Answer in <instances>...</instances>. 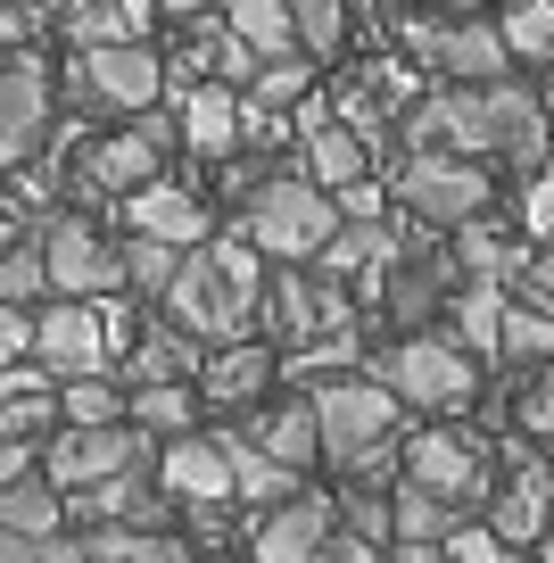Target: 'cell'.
<instances>
[{
	"label": "cell",
	"mask_w": 554,
	"mask_h": 563,
	"mask_svg": "<svg viewBox=\"0 0 554 563\" xmlns=\"http://www.w3.org/2000/svg\"><path fill=\"white\" fill-rule=\"evenodd\" d=\"M406 481H414V489H431V497H447L455 514L488 497V464H480V448L455 440V431H414V440H406Z\"/></svg>",
	"instance_id": "8fae6325"
},
{
	"label": "cell",
	"mask_w": 554,
	"mask_h": 563,
	"mask_svg": "<svg viewBox=\"0 0 554 563\" xmlns=\"http://www.w3.org/2000/svg\"><path fill=\"white\" fill-rule=\"evenodd\" d=\"M208 0H157V18H199Z\"/></svg>",
	"instance_id": "9f6ffc18"
},
{
	"label": "cell",
	"mask_w": 554,
	"mask_h": 563,
	"mask_svg": "<svg viewBox=\"0 0 554 563\" xmlns=\"http://www.w3.org/2000/svg\"><path fill=\"white\" fill-rule=\"evenodd\" d=\"M124 415L141 422V431H166V440H182L199 422V382H149V389H133V406Z\"/></svg>",
	"instance_id": "4dcf8cb0"
},
{
	"label": "cell",
	"mask_w": 554,
	"mask_h": 563,
	"mask_svg": "<svg viewBox=\"0 0 554 563\" xmlns=\"http://www.w3.org/2000/svg\"><path fill=\"white\" fill-rule=\"evenodd\" d=\"M157 481H166L174 497H191V506H232V456L208 431H182V440L166 448V464H157Z\"/></svg>",
	"instance_id": "e0dca14e"
},
{
	"label": "cell",
	"mask_w": 554,
	"mask_h": 563,
	"mask_svg": "<svg viewBox=\"0 0 554 563\" xmlns=\"http://www.w3.org/2000/svg\"><path fill=\"white\" fill-rule=\"evenodd\" d=\"M455 332H464V349L497 356V332H505V290L497 282H464V290H455Z\"/></svg>",
	"instance_id": "d590c367"
},
{
	"label": "cell",
	"mask_w": 554,
	"mask_h": 563,
	"mask_svg": "<svg viewBox=\"0 0 554 563\" xmlns=\"http://www.w3.org/2000/svg\"><path fill=\"white\" fill-rule=\"evenodd\" d=\"M455 274H464L455 257H439V249H414V257H406L398 274H389V316H398L406 332H414V323L431 316L439 299H455Z\"/></svg>",
	"instance_id": "603a6c76"
},
{
	"label": "cell",
	"mask_w": 554,
	"mask_h": 563,
	"mask_svg": "<svg viewBox=\"0 0 554 563\" xmlns=\"http://www.w3.org/2000/svg\"><path fill=\"white\" fill-rule=\"evenodd\" d=\"M58 522H67V497H58V481H51V473H18L9 489H0V530L58 539Z\"/></svg>",
	"instance_id": "d4e9b609"
},
{
	"label": "cell",
	"mask_w": 554,
	"mask_h": 563,
	"mask_svg": "<svg viewBox=\"0 0 554 563\" xmlns=\"http://www.w3.org/2000/svg\"><path fill=\"white\" fill-rule=\"evenodd\" d=\"M91 563H191V547L174 530H84Z\"/></svg>",
	"instance_id": "1f68e13d"
},
{
	"label": "cell",
	"mask_w": 554,
	"mask_h": 563,
	"mask_svg": "<svg viewBox=\"0 0 554 563\" xmlns=\"http://www.w3.org/2000/svg\"><path fill=\"white\" fill-rule=\"evenodd\" d=\"M124 224L149 232V241H166V249H199L208 241V208H199L182 183H141V191L124 199Z\"/></svg>",
	"instance_id": "d6986e66"
},
{
	"label": "cell",
	"mask_w": 554,
	"mask_h": 563,
	"mask_svg": "<svg viewBox=\"0 0 554 563\" xmlns=\"http://www.w3.org/2000/svg\"><path fill=\"white\" fill-rule=\"evenodd\" d=\"M265 389H274V349L265 340H232V349H215L199 365V398L208 406H257Z\"/></svg>",
	"instance_id": "ffe728a7"
},
{
	"label": "cell",
	"mask_w": 554,
	"mask_h": 563,
	"mask_svg": "<svg viewBox=\"0 0 554 563\" xmlns=\"http://www.w3.org/2000/svg\"><path fill=\"white\" fill-rule=\"evenodd\" d=\"M307 166L323 191H347V183H364L373 166H364V133H347V124H307Z\"/></svg>",
	"instance_id": "f546056e"
},
{
	"label": "cell",
	"mask_w": 554,
	"mask_h": 563,
	"mask_svg": "<svg viewBox=\"0 0 554 563\" xmlns=\"http://www.w3.org/2000/svg\"><path fill=\"white\" fill-rule=\"evenodd\" d=\"M480 100H488V150L513 158V166H546V150H554L546 100L521 91V84H480Z\"/></svg>",
	"instance_id": "9a60e30c"
},
{
	"label": "cell",
	"mask_w": 554,
	"mask_h": 563,
	"mask_svg": "<svg viewBox=\"0 0 554 563\" xmlns=\"http://www.w3.org/2000/svg\"><path fill=\"white\" fill-rule=\"evenodd\" d=\"M497 356H505V365H554V316H546V307H505Z\"/></svg>",
	"instance_id": "8d00e7d4"
},
{
	"label": "cell",
	"mask_w": 554,
	"mask_h": 563,
	"mask_svg": "<svg viewBox=\"0 0 554 563\" xmlns=\"http://www.w3.org/2000/svg\"><path fill=\"white\" fill-rule=\"evenodd\" d=\"M331 530H340L331 497H281V506H265V522H257V539H248V555H257V563H314Z\"/></svg>",
	"instance_id": "4fadbf2b"
},
{
	"label": "cell",
	"mask_w": 554,
	"mask_h": 563,
	"mask_svg": "<svg viewBox=\"0 0 554 563\" xmlns=\"http://www.w3.org/2000/svg\"><path fill=\"white\" fill-rule=\"evenodd\" d=\"M521 290H530L521 307H546V316H554V249H546V257H521Z\"/></svg>",
	"instance_id": "7dc6e473"
},
{
	"label": "cell",
	"mask_w": 554,
	"mask_h": 563,
	"mask_svg": "<svg viewBox=\"0 0 554 563\" xmlns=\"http://www.w3.org/2000/svg\"><path fill=\"white\" fill-rule=\"evenodd\" d=\"M199 365H208V349L166 323V332H141L133 340V365H124V373H133V389H149V382H199Z\"/></svg>",
	"instance_id": "4316f807"
},
{
	"label": "cell",
	"mask_w": 554,
	"mask_h": 563,
	"mask_svg": "<svg viewBox=\"0 0 554 563\" xmlns=\"http://www.w3.org/2000/svg\"><path fill=\"white\" fill-rule=\"evenodd\" d=\"M67 522H84V530H166V497L149 489V464H133V473H108L91 489H67Z\"/></svg>",
	"instance_id": "7c38bea8"
},
{
	"label": "cell",
	"mask_w": 554,
	"mask_h": 563,
	"mask_svg": "<svg viewBox=\"0 0 554 563\" xmlns=\"http://www.w3.org/2000/svg\"><path fill=\"white\" fill-rule=\"evenodd\" d=\"M530 232H538V241H554V175L530 183Z\"/></svg>",
	"instance_id": "f907efd6"
},
{
	"label": "cell",
	"mask_w": 554,
	"mask_h": 563,
	"mask_svg": "<svg viewBox=\"0 0 554 563\" xmlns=\"http://www.w3.org/2000/svg\"><path fill=\"white\" fill-rule=\"evenodd\" d=\"M314 422H323V464H340V473H381L389 456H398L406 422H398V398H389L381 382H323L314 389Z\"/></svg>",
	"instance_id": "3957f363"
},
{
	"label": "cell",
	"mask_w": 554,
	"mask_h": 563,
	"mask_svg": "<svg viewBox=\"0 0 554 563\" xmlns=\"http://www.w3.org/2000/svg\"><path fill=\"white\" fill-rule=\"evenodd\" d=\"M157 158H166V150H157V141L133 124V133H117V141H100V150H91L84 175L100 183V191H124V199H133L141 183H157Z\"/></svg>",
	"instance_id": "484cf974"
},
{
	"label": "cell",
	"mask_w": 554,
	"mask_h": 563,
	"mask_svg": "<svg viewBox=\"0 0 554 563\" xmlns=\"http://www.w3.org/2000/svg\"><path fill=\"white\" fill-rule=\"evenodd\" d=\"M455 265H464L472 282H497V274H513V257H505L497 224H464V241H455Z\"/></svg>",
	"instance_id": "b9f144b4"
},
{
	"label": "cell",
	"mask_w": 554,
	"mask_h": 563,
	"mask_svg": "<svg viewBox=\"0 0 554 563\" xmlns=\"http://www.w3.org/2000/svg\"><path fill=\"white\" fill-rule=\"evenodd\" d=\"M248 440H257L274 464L307 473V464L323 456V422H314V398H281V406H265V415L248 422Z\"/></svg>",
	"instance_id": "44dd1931"
},
{
	"label": "cell",
	"mask_w": 554,
	"mask_h": 563,
	"mask_svg": "<svg viewBox=\"0 0 554 563\" xmlns=\"http://www.w3.org/2000/svg\"><path fill=\"white\" fill-rule=\"evenodd\" d=\"M281 9H290V25H298V51L331 58L347 42V0H281Z\"/></svg>",
	"instance_id": "f35d334b"
},
{
	"label": "cell",
	"mask_w": 554,
	"mask_h": 563,
	"mask_svg": "<svg viewBox=\"0 0 554 563\" xmlns=\"http://www.w3.org/2000/svg\"><path fill=\"white\" fill-rule=\"evenodd\" d=\"M34 356L58 373V382H84V373H108V323L91 299H51L34 316Z\"/></svg>",
	"instance_id": "30bf717a"
},
{
	"label": "cell",
	"mask_w": 554,
	"mask_h": 563,
	"mask_svg": "<svg viewBox=\"0 0 554 563\" xmlns=\"http://www.w3.org/2000/svg\"><path fill=\"white\" fill-rule=\"evenodd\" d=\"M18 349H34V316H25V307H0V365Z\"/></svg>",
	"instance_id": "c3c4849f"
},
{
	"label": "cell",
	"mask_w": 554,
	"mask_h": 563,
	"mask_svg": "<svg viewBox=\"0 0 554 563\" xmlns=\"http://www.w3.org/2000/svg\"><path fill=\"white\" fill-rule=\"evenodd\" d=\"M406 42H414V58H431L455 84H505V34L480 18H414Z\"/></svg>",
	"instance_id": "ba28073f"
},
{
	"label": "cell",
	"mask_w": 554,
	"mask_h": 563,
	"mask_svg": "<svg viewBox=\"0 0 554 563\" xmlns=\"http://www.w3.org/2000/svg\"><path fill=\"white\" fill-rule=\"evenodd\" d=\"M389 257H398V232H389V224H347V232H331V249H323L331 282L373 274V265H389Z\"/></svg>",
	"instance_id": "836d02e7"
},
{
	"label": "cell",
	"mask_w": 554,
	"mask_h": 563,
	"mask_svg": "<svg viewBox=\"0 0 554 563\" xmlns=\"http://www.w3.org/2000/svg\"><path fill=\"white\" fill-rule=\"evenodd\" d=\"M133 464H149V431H141V422H67V431H51L58 497L91 489V481H108V473H133Z\"/></svg>",
	"instance_id": "8992f818"
},
{
	"label": "cell",
	"mask_w": 554,
	"mask_h": 563,
	"mask_svg": "<svg viewBox=\"0 0 554 563\" xmlns=\"http://www.w3.org/2000/svg\"><path fill=\"white\" fill-rule=\"evenodd\" d=\"M331 514H340V530H356V539H398L381 489H340V497H331Z\"/></svg>",
	"instance_id": "ab89813d"
},
{
	"label": "cell",
	"mask_w": 554,
	"mask_h": 563,
	"mask_svg": "<svg viewBox=\"0 0 554 563\" xmlns=\"http://www.w3.org/2000/svg\"><path fill=\"white\" fill-rule=\"evenodd\" d=\"M455 522H464V514H455L447 497L414 489V481H398V489H389V530H398V547H447Z\"/></svg>",
	"instance_id": "f1b7e54d"
},
{
	"label": "cell",
	"mask_w": 554,
	"mask_h": 563,
	"mask_svg": "<svg viewBox=\"0 0 554 563\" xmlns=\"http://www.w3.org/2000/svg\"><path fill=\"white\" fill-rule=\"evenodd\" d=\"M241 232L257 241V257L307 265V257H323V249H331L340 208H331L323 183H307V175H265L257 191L241 199Z\"/></svg>",
	"instance_id": "7a4b0ae2"
},
{
	"label": "cell",
	"mask_w": 554,
	"mask_h": 563,
	"mask_svg": "<svg viewBox=\"0 0 554 563\" xmlns=\"http://www.w3.org/2000/svg\"><path fill=\"white\" fill-rule=\"evenodd\" d=\"M42 563H91L84 539H42Z\"/></svg>",
	"instance_id": "db71d44e"
},
{
	"label": "cell",
	"mask_w": 554,
	"mask_h": 563,
	"mask_svg": "<svg viewBox=\"0 0 554 563\" xmlns=\"http://www.w3.org/2000/svg\"><path fill=\"white\" fill-rule=\"evenodd\" d=\"M521 422H530V431H538V448L554 456V365H538L530 398H521Z\"/></svg>",
	"instance_id": "ee69618b"
},
{
	"label": "cell",
	"mask_w": 554,
	"mask_h": 563,
	"mask_svg": "<svg viewBox=\"0 0 554 563\" xmlns=\"http://www.w3.org/2000/svg\"><path fill=\"white\" fill-rule=\"evenodd\" d=\"M340 208L356 216V224H373V208H381V191H373V175H364V183H347V191H340Z\"/></svg>",
	"instance_id": "816d5d0a"
},
{
	"label": "cell",
	"mask_w": 554,
	"mask_h": 563,
	"mask_svg": "<svg viewBox=\"0 0 554 563\" xmlns=\"http://www.w3.org/2000/svg\"><path fill=\"white\" fill-rule=\"evenodd\" d=\"M314 563H381V539H356V530H331Z\"/></svg>",
	"instance_id": "bcb514c9"
},
{
	"label": "cell",
	"mask_w": 554,
	"mask_h": 563,
	"mask_svg": "<svg viewBox=\"0 0 554 563\" xmlns=\"http://www.w3.org/2000/svg\"><path fill=\"white\" fill-rule=\"evenodd\" d=\"M117 257H124V282H133L141 299H166V290H174V274H182V257H191V249H166V241H149V232H133V241H124Z\"/></svg>",
	"instance_id": "e575fe53"
},
{
	"label": "cell",
	"mask_w": 554,
	"mask_h": 563,
	"mask_svg": "<svg viewBox=\"0 0 554 563\" xmlns=\"http://www.w3.org/2000/svg\"><path fill=\"white\" fill-rule=\"evenodd\" d=\"M42 265H51L58 299H100V290H117V282H124V257L84 224V216H58V224L42 232Z\"/></svg>",
	"instance_id": "9c48e42d"
},
{
	"label": "cell",
	"mask_w": 554,
	"mask_h": 563,
	"mask_svg": "<svg viewBox=\"0 0 554 563\" xmlns=\"http://www.w3.org/2000/svg\"><path fill=\"white\" fill-rule=\"evenodd\" d=\"M546 563H554V547H546Z\"/></svg>",
	"instance_id": "680465c9"
},
{
	"label": "cell",
	"mask_w": 554,
	"mask_h": 563,
	"mask_svg": "<svg viewBox=\"0 0 554 563\" xmlns=\"http://www.w3.org/2000/svg\"><path fill=\"white\" fill-rule=\"evenodd\" d=\"M166 100H174L182 141H191L199 158H232V150H241V100H232L224 84H174Z\"/></svg>",
	"instance_id": "ac0fdd59"
},
{
	"label": "cell",
	"mask_w": 554,
	"mask_h": 563,
	"mask_svg": "<svg viewBox=\"0 0 554 563\" xmlns=\"http://www.w3.org/2000/svg\"><path fill=\"white\" fill-rule=\"evenodd\" d=\"M18 473H25V448L9 440V431H0V489H9V481H18Z\"/></svg>",
	"instance_id": "11a10c76"
},
{
	"label": "cell",
	"mask_w": 554,
	"mask_h": 563,
	"mask_svg": "<svg viewBox=\"0 0 554 563\" xmlns=\"http://www.w3.org/2000/svg\"><path fill=\"white\" fill-rule=\"evenodd\" d=\"M298 91H307V67H298V58L257 67V108H281V100H298Z\"/></svg>",
	"instance_id": "f6af8a7d"
},
{
	"label": "cell",
	"mask_w": 554,
	"mask_h": 563,
	"mask_svg": "<svg viewBox=\"0 0 554 563\" xmlns=\"http://www.w3.org/2000/svg\"><path fill=\"white\" fill-rule=\"evenodd\" d=\"M34 18H42L34 0H0V51H9V42H25V34H34Z\"/></svg>",
	"instance_id": "681fc988"
},
{
	"label": "cell",
	"mask_w": 554,
	"mask_h": 563,
	"mask_svg": "<svg viewBox=\"0 0 554 563\" xmlns=\"http://www.w3.org/2000/svg\"><path fill=\"white\" fill-rule=\"evenodd\" d=\"M42 124H51V75H42V58L9 51L0 58V158H25Z\"/></svg>",
	"instance_id": "5bb4252c"
},
{
	"label": "cell",
	"mask_w": 554,
	"mask_h": 563,
	"mask_svg": "<svg viewBox=\"0 0 554 563\" xmlns=\"http://www.w3.org/2000/svg\"><path fill=\"white\" fill-rule=\"evenodd\" d=\"M67 100L100 108V117H141V108L166 100V58L149 42H108V51H84L67 67Z\"/></svg>",
	"instance_id": "5b68a950"
},
{
	"label": "cell",
	"mask_w": 554,
	"mask_h": 563,
	"mask_svg": "<svg viewBox=\"0 0 554 563\" xmlns=\"http://www.w3.org/2000/svg\"><path fill=\"white\" fill-rule=\"evenodd\" d=\"M546 473H554V464H530V473H513V481L497 489V506H488V530H497L505 547H530V539H546V530H554Z\"/></svg>",
	"instance_id": "7402d4cb"
},
{
	"label": "cell",
	"mask_w": 554,
	"mask_h": 563,
	"mask_svg": "<svg viewBox=\"0 0 554 563\" xmlns=\"http://www.w3.org/2000/svg\"><path fill=\"white\" fill-rule=\"evenodd\" d=\"M364 365H373V382H381L389 398H406V406H464L472 389H480L472 349L464 340H431V332H406L398 349H373Z\"/></svg>",
	"instance_id": "277c9868"
},
{
	"label": "cell",
	"mask_w": 554,
	"mask_h": 563,
	"mask_svg": "<svg viewBox=\"0 0 554 563\" xmlns=\"http://www.w3.org/2000/svg\"><path fill=\"white\" fill-rule=\"evenodd\" d=\"M398 199H406V216H422V224H480L488 175H480V166H464V158L422 150V158L398 166Z\"/></svg>",
	"instance_id": "52a82bcc"
},
{
	"label": "cell",
	"mask_w": 554,
	"mask_h": 563,
	"mask_svg": "<svg viewBox=\"0 0 554 563\" xmlns=\"http://www.w3.org/2000/svg\"><path fill=\"white\" fill-rule=\"evenodd\" d=\"M51 290V265H42V249H9L0 257V307H25Z\"/></svg>",
	"instance_id": "60d3db41"
},
{
	"label": "cell",
	"mask_w": 554,
	"mask_h": 563,
	"mask_svg": "<svg viewBox=\"0 0 554 563\" xmlns=\"http://www.w3.org/2000/svg\"><path fill=\"white\" fill-rule=\"evenodd\" d=\"M215 9H224V25L265 58V67H274V58H298V25H290L281 0H215Z\"/></svg>",
	"instance_id": "83f0119b"
},
{
	"label": "cell",
	"mask_w": 554,
	"mask_h": 563,
	"mask_svg": "<svg viewBox=\"0 0 554 563\" xmlns=\"http://www.w3.org/2000/svg\"><path fill=\"white\" fill-rule=\"evenodd\" d=\"M505 58H530V67H554V0H513L497 18Z\"/></svg>",
	"instance_id": "d6a6232c"
},
{
	"label": "cell",
	"mask_w": 554,
	"mask_h": 563,
	"mask_svg": "<svg viewBox=\"0 0 554 563\" xmlns=\"http://www.w3.org/2000/svg\"><path fill=\"white\" fill-rule=\"evenodd\" d=\"M215 440H224V456H232V497H248V506H281V497H298V473L274 464L248 431H215Z\"/></svg>",
	"instance_id": "cb8c5ba5"
},
{
	"label": "cell",
	"mask_w": 554,
	"mask_h": 563,
	"mask_svg": "<svg viewBox=\"0 0 554 563\" xmlns=\"http://www.w3.org/2000/svg\"><path fill=\"white\" fill-rule=\"evenodd\" d=\"M0 431L18 448L67 431V422H58V373L51 365H0Z\"/></svg>",
	"instance_id": "2e32d148"
},
{
	"label": "cell",
	"mask_w": 554,
	"mask_h": 563,
	"mask_svg": "<svg viewBox=\"0 0 554 563\" xmlns=\"http://www.w3.org/2000/svg\"><path fill=\"white\" fill-rule=\"evenodd\" d=\"M546 133H554V91H546Z\"/></svg>",
	"instance_id": "6f0895ef"
},
{
	"label": "cell",
	"mask_w": 554,
	"mask_h": 563,
	"mask_svg": "<svg viewBox=\"0 0 554 563\" xmlns=\"http://www.w3.org/2000/svg\"><path fill=\"white\" fill-rule=\"evenodd\" d=\"M265 290H257V241H208L182 257V274H174L166 290V323L191 340H215V349H232V340H248V323H257Z\"/></svg>",
	"instance_id": "6da1fadb"
},
{
	"label": "cell",
	"mask_w": 554,
	"mask_h": 563,
	"mask_svg": "<svg viewBox=\"0 0 554 563\" xmlns=\"http://www.w3.org/2000/svg\"><path fill=\"white\" fill-rule=\"evenodd\" d=\"M0 563H42V539H25V530H0Z\"/></svg>",
	"instance_id": "f5cc1de1"
},
{
	"label": "cell",
	"mask_w": 554,
	"mask_h": 563,
	"mask_svg": "<svg viewBox=\"0 0 554 563\" xmlns=\"http://www.w3.org/2000/svg\"><path fill=\"white\" fill-rule=\"evenodd\" d=\"M439 563H513V547H505L497 530L455 522V530H447V547H439Z\"/></svg>",
	"instance_id": "7bdbcfd3"
},
{
	"label": "cell",
	"mask_w": 554,
	"mask_h": 563,
	"mask_svg": "<svg viewBox=\"0 0 554 563\" xmlns=\"http://www.w3.org/2000/svg\"><path fill=\"white\" fill-rule=\"evenodd\" d=\"M124 406H133V398H117V382H108V373L58 382V422H133Z\"/></svg>",
	"instance_id": "74e56055"
}]
</instances>
